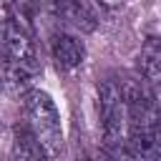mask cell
I'll use <instances>...</instances> for the list:
<instances>
[{
  "mask_svg": "<svg viewBox=\"0 0 161 161\" xmlns=\"http://www.w3.org/2000/svg\"><path fill=\"white\" fill-rule=\"evenodd\" d=\"M25 116H28V128L35 136V141L43 146V151L53 158L63 151V126H60V113L53 103V98L35 88L25 93Z\"/></svg>",
  "mask_w": 161,
  "mask_h": 161,
  "instance_id": "1",
  "label": "cell"
},
{
  "mask_svg": "<svg viewBox=\"0 0 161 161\" xmlns=\"http://www.w3.org/2000/svg\"><path fill=\"white\" fill-rule=\"evenodd\" d=\"M98 121H101V133H103V143L108 151L126 146L128 111H126L121 86L113 78H106L98 83Z\"/></svg>",
  "mask_w": 161,
  "mask_h": 161,
  "instance_id": "2",
  "label": "cell"
},
{
  "mask_svg": "<svg viewBox=\"0 0 161 161\" xmlns=\"http://www.w3.org/2000/svg\"><path fill=\"white\" fill-rule=\"evenodd\" d=\"M126 148L138 161H161V116L128 126Z\"/></svg>",
  "mask_w": 161,
  "mask_h": 161,
  "instance_id": "3",
  "label": "cell"
},
{
  "mask_svg": "<svg viewBox=\"0 0 161 161\" xmlns=\"http://www.w3.org/2000/svg\"><path fill=\"white\" fill-rule=\"evenodd\" d=\"M45 5H50V10L73 30L93 33L98 28V15L86 0H45Z\"/></svg>",
  "mask_w": 161,
  "mask_h": 161,
  "instance_id": "4",
  "label": "cell"
},
{
  "mask_svg": "<svg viewBox=\"0 0 161 161\" xmlns=\"http://www.w3.org/2000/svg\"><path fill=\"white\" fill-rule=\"evenodd\" d=\"M50 58H53V63L60 68V70H73V68H78L80 63H83V58H86V48H83V43L75 38V35H70V33H53L50 35Z\"/></svg>",
  "mask_w": 161,
  "mask_h": 161,
  "instance_id": "5",
  "label": "cell"
},
{
  "mask_svg": "<svg viewBox=\"0 0 161 161\" xmlns=\"http://www.w3.org/2000/svg\"><path fill=\"white\" fill-rule=\"evenodd\" d=\"M136 63H138V73L148 83L158 86L161 83V38H146Z\"/></svg>",
  "mask_w": 161,
  "mask_h": 161,
  "instance_id": "6",
  "label": "cell"
},
{
  "mask_svg": "<svg viewBox=\"0 0 161 161\" xmlns=\"http://www.w3.org/2000/svg\"><path fill=\"white\" fill-rule=\"evenodd\" d=\"M98 5H103V8H108V10H113V8H121L126 0H96Z\"/></svg>",
  "mask_w": 161,
  "mask_h": 161,
  "instance_id": "7",
  "label": "cell"
},
{
  "mask_svg": "<svg viewBox=\"0 0 161 161\" xmlns=\"http://www.w3.org/2000/svg\"><path fill=\"white\" fill-rule=\"evenodd\" d=\"M30 161H50V156H48L45 151H40V153H35V156H33Z\"/></svg>",
  "mask_w": 161,
  "mask_h": 161,
  "instance_id": "8",
  "label": "cell"
},
{
  "mask_svg": "<svg viewBox=\"0 0 161 161\" xmlns=\"http://www.w3.org/2000/svg\"><path fill=\"white\" fill-rule=\"evenodd\" d=\"M78 161H93V158H78Z\"/></svg>",
  "mask_w": 161,
  "mask_h": 161,
  "instance_id": "9",
  "label": "cell"
}]
</instances>
